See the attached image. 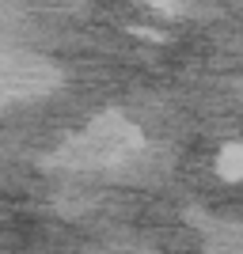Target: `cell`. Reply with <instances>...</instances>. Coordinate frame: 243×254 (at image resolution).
<instances>
[{
    "label": "cell",
    "instance_id": "7a4b0ae2",
    "mask_svg": "<svg viewBox=\"0 0 243 254\" xmlns=\"http://www.w3.org/2000/svg\"><path fill=\"white\" fill-rule=\"evenodd\" d=\"M217 171H221L224 179H243V144H240V140H236V144H228V148L221 152Z\"/></svg>",
    "mask_w": 243,
    "mask_h": 254
},
{
    "label": "cell",
    "instance_id": "3957f363",
    "mask_svg": "<svg viewBox=\"0 0 243 254\" xmlns=\"http://www.w3.org/2000/svg\"><path fill=\"white\" fill-rule=\"evenodd\" d=\"M152 4H156L160 11H167V15H171V11H179V8H182V0H152Z\"/></svg>",
    "mask_w": 243,
    "mask_h": 254
},
{
    "label": "cell",
    "instance_id": "6da1fadb",
    "mask_svg": "<svg viewBox=\"0 0 243 254\" xmlns=\"http://www.w3.org/2000/svg\"><path fill=\"white\" fill-rule=\"evenodd\" d=\"M137 144H141V137L126 118L103 114L73 148L65 152V159H69V163H84V167L87 163H114V159H122L126 152H133Z\"/></svg>",
    "mask_w": 243,
    "mask_h": 254
}]
</instances>
